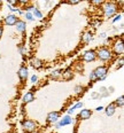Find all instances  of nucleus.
Wrapping results in <instances>:
<instances>
[{"label": "nucleus", "instance_id": "obj_1", "mask_svg": "<svg viewBox=\"0 0 124 133\" xmlns=\"http://www.w3.org/2000/svg\"><path fill=\"white\" fill-rule=\"evenodd\" d=\"M95 54H96V57H99L101 61H108L112 57V52L108 48H105V47L98 49V52H95Z\"/></svg>", "mask_w": 124, "mask_h": 133}, {"label": "nucleus", "instance_id": "obj_2", "mask_svg": "<svg viewBox=\"0 0 124 133\" xmlns=\"http://www.w3.org/2000/svg\"><path fill=\"white\" fill-rule=\"evenodd\" d=\"M22 127L27 131V133H31V132H35L36 129H37V124L36 122L31 121V119H24L22 122Z\"/></svg>", "mask_w": 124, "mask_h": 133}, {"label": "nucleus", "instance_id": "obj_3", "mask_svg": "<svg viewBox=\"0 0 124 133\" xmlns=\"http://www.w3.org/2000/svg\"><path fill=\"white\" fill-rule=\"evenodd\" d=\"M103 13L106 17H112L115 13H116V6L112 2H107L103 7Z\"/></svg>", "mask_w": 124, "mask_h": 133}, {"label": "nucleus", "instance_id": "obj_4", "mask_svg": "<svg viewBox=\"0 0 124 133\" xmlns=\"http://www.w3.org/2000/svg\"><path fill=\"white\" fill-rule=\"evenodd\" d=\"M93 72H94L96 79L103 80V79L107 77V68H106V66H103V65L98 66L95 70H93Z\"/></svg>", "mask_w": 124, "mask_h": 133}, {"label": "nucleus", "instance_id": "obj_5", "mask_svg": "<svg viewBox=\"0 0 124 133\" xmlns=\"http://www.w3.org/2000/svg\"><path fill=\"white\" fill-rule=\"evenodd\" d=\"M96 59V54H95V51L93 49H90V51H86L84 54H83V60L85 62H92Z\"/></svg>", "mask_w": 124, "mask_h": 133}, {"label": "nucleus", "instance_id": "obj_6", "mask_svg": "<svg viewBox=\"0 0 124 133\" xmlns=\"http://www.w3.org/2000/svg\"><path fill=\"white\" fill-rule=\"evenodd\" d=\"M59 116L60 114L57 111H52L47 115V122L48 123H56L59 121Z\"/></svg>", "mask_w": 124, "mask_h": 133}, {"label": "nucleus", "instance_id": "obj_7", "mask_svg": "<svg viewBox=\"0 0 124 133\" xmlns=\"http://www.w3.org/2000/svg\"><path fill=\"white\" fill-rule=\"evenodd\" d=\"M73 123V117L71 116H63V118L62 119H60V122L57 124H59V126L61 127V126H66V125H69V124H71Z\"/></svg>", "mask_w": 124, "mask_h": 133}, {"label": "nucleus", "instance_id": "obj_8", "mask_svg": "<svg viewBox=\"0 0 124 133\" xmlns=\"http://www.w3.org/2000/svg\"><path fill=\"white\" fill-rule=\"evenodd\" d=\"M16 22H17V17H16L15 15H13V14L6 16V18H5V23H6L7 25H15Z\"/></svg>", "mask_w": 124, "mask_h": 133}, {"label": "nucleus", "instance_id": "obj_9", "mask_svg": "<svg viewBox=\"0 0 124 133\" xmlns=\"http://www.w3.org/2000/svg\"><path fill=\"white\" fill-rule=\"evenodd\" d=\"M114 49H115V53L116 54H123L124 51V47H123V41L122 40H117L114 45Z\"/></svg>", "mask_w": 124, "mask_h": 133}, {"label": "nucleus", "instance_id": "obj_10", "mask_svg": "<svg viewBox=\"0 0 124 133\" xmlns=\"http://www.w3.org/2000/svg\"><path fill=\"white\" fill-rule=\"evenodd\" d=\"M91 116H92V111L90 109H82L79 111V118L82 119H89Z\"/></svg>", "mask_w": 124, "mask_h": 133}, {"label": "nucleus", "instance_id": "obj_11", "mask_svg": "<svg viewBox=\"0 0 124 133\" xmlns=\"http://www.w3.org/2000/svg\"><path fill=\"white\" fill-rule=\"evenodd\" d=\"M18 77H20L21 80H25L28 78V69L27 66H21L20 70H18Z\"/></svg>", "mask_w": 124, "mask_h": 133}, {"label": "nucleus", "instance_id": "obj_12", "mask_svg": "<svg viewBox=\"0 0 124 133\" xmlns=\"http://www.w3.org/2000/svg\"><path fill=\"white\" fill-rule=\"evenodd\" d=\"M35 101V95L32 92H27L23 96V102L24 103H30V102Z\"/></svg>", "mask_w": 124, "mask_h": 133}, {"label": "nucleus", "instance_id": "obj_13", "mask_svg": "<svg viewBox=\"0 0 124 133\" xmlns=\"http://www.w3.org/2000/svg\"><path fill=\"white\" fill-rule=\"evenodd\" d=\"M15 25H16V29H17V31H18V32H24V31H25L27 24H25V22H24V21L17 20V22H16Z\"/></svg>", "mask_w": 124, "mask_h": 133}, {"label": "nucleus", "instance_id": "obj_14", "mask_svg": "<svg viewBox=\"0 0 124 133\" xmlns=\"http://www.w3.org/2000/svg\"><path fill=\"white\" fill-rule=\"evenodd\" d=\"M61 75L64 80H70V79H73V77H74V74L70 69H67V70L63 71V74H61Z\"/></svg>", "mask_w": 124, "mask_h": 133}, {"label": "nucleus", "instance_id": "obj_15", "mask_svg": "<svg viewBox=\"0 0 124 133\" xmlns=\"http://www.w3.org/2000/svg\"><path fill=\"white\" fill-rule=\"evenodd\" d=\"M115 110H116V106H115L114 103L109 104V106L106 108V115L107 116H113L114 112H115Z\"/></svg>", "mask_w": 124, "mask_h": 133}, {"label": "nucleus", "instance_id": "obj_16", "mask_svg": "<svg viewBox=\"0 0 124 133\" xmlns=\"http://www.w3.org/2000/svg\"><path fill=\"white\" fill-rule=\"evenodd\" d=\"M31 64H32V66H35L36 69H40L41 66H43V62H41L39 59H37V57H34V59L31 60Z\"/></svg>", "mask_w": 124, "mask_h": 133}, {"label": "nucleus", "instance_id": "obj_17", "mask_svg": "<svg viewBox=\"0 0 124 133\" xmlns=\"http://www.w3.org/2000/svg\"><path fill=\"white\" fill-rule=\"evenodd\" d=\"M82 40L83 43H89V41L92 40V33L91 32H85L82 37Z\"/></svg>", "mask_w": 124, "mask_h": 133}, {"label": "nucleus", "instance_id": "obj_18", "mask_svg": "<svg viewBox=\"0 0 124 133\" xmlns=\"http://www.w3.org/2000/svg\"><path fill=\"white\" fill-rule=\"evenodd\" d=\"M32 15H34V17H36V18H43V14H41V12L38 8H34Z\"/></svg>", "mask_w": 124, "mask_h": 133}, {"label": "nucleus", "instance_id": "obj_19", "mask_svg": "<svg viewBox=\"0 0 124 133\" xmlns=\"http://www.w3.org/2000/svg\"><path fill=\"white\" fill-rule=\"evenodd\" d=\"M61 72H62L61 70H54V71H52L51 78H52V79H57L60 76H61Z\"/></svg>", "mask_w": 124, "mask_h": 133}, {"label": "nucleus", "instance_id": "obj_20", "mask_svg": "<svg viewBox=\"0 0 124 133\" xmlns=\"http://www.w3.org/2000/svg\"><path fill=\"white\" fill-rule=\"evenodd\" d=\"M115 106H117V107H123V104H124V98L123 96H120L117 100H116V102H115Z\"/></svg>", "mask_w": 124, "mask_h": 133}, {"label": "nucleus", "instance_id": "obj_21", "mask_svg": "<svg viewBox=\"0 0 124 133\" xmlns=\"http://www.w3.org/2000/svg\"><path fill=\"white\" fill-rule=\"evenodd\" d=\"M24 16H25V18H27L28 21H34V20H35L34 15H32V13H27V12H25Z\"/></svg>", "mask_w": 124, "mask_h": 133}, {"label": "nucleus", "instance_id": "obj_22", "mask_svg": "<svg viewBox=\"0 0 124 133\" xmlns=\"http://www.w3.org/2000/svg\"><path fill=\"white\" fill-rule=\"evenodd\" d=\"M123 62H124V60H123V57H121V59H120V61H117V62H116V68L118 69V68H122V66H123Z\"/></svg>", "mask_w": 124, "mask_h": 133}, {"label": "nucleus", "instance_id": "obj_23", "mask_svg": "<svg viewBox=\"0 0 124 133\" xmlns=\"http://www.w3.org/2000/svg\"><path fill=\"white\" fill-rule=\"evenodd\" d=\"M82 107H83V102L79 101V102H77L75 106H73V109L75 110V109H77V108H82Z\"/></svg>", "mask_w": 124, "mask_h": 133}, {"label": "nucleus", "instance_id": "obj_24", "mask_svg": "<svg viewBox=\"0 0 124 133\" xmlns=\"http://www.w3.org/2000/svg\"><path fill=\"white\" fill-rule=\"evenodd\" d=\"M121 17H122V16H121L120 14H118V15H115V17L113 18V23H116L117 21H120V20H121Z\"/></svg>", "mask_w": 124, "mask_h": 133}, {"label": "nucleus", "instance_id": "obj_25", "mask_svg": "<svg viewBox=\"0 0 124 133\" xmlns=\"http://www.w3.org/2000/svg\"><path fill=\"white\" fill-rule=\"evenodd\" d=\"M90 79H91V82H94V80H96V77H95V75H94L93 71L90 74Z\"/></svg>", "mask_w": 124, "mask_h": 133}, {"label": "nucleus", "instance_id": "obj_26", "mask_svg": "<svg viewBox=\"0 0 124 133\" xmlns=\"http://www.w3.org/2000/svg\"><path fill=\"white\" fill-rule=\"evenodd\" d=\"M37 80H38L37 76H36V75H34V76L31 77V83H37Z\"/></svg>", "mask_w": 124, "mask_h": 133}, {"label": "nucleus", "instance_id": "obj_27", "mask_svg": "<svg viewBox=\"0 0 124 133\" xmlns=\"http://www.w3.org/2000/svg\"><path fill=\"white\" fill-rule=\"evenodd\" d=\"M83 90V87L82 86H76V88H75V92L76 93H81V91Z\"/></svg>", "mask_w": 124, "mask_h": 133}, {"label": "nucleus", "instance_id": "obj_28", "mask_svg": "<svg viewBox=\"0 0 124 133\" xmlns=\"http://www.w3.org/2000/svg\"><path fill=\"white\" fill-rule=\"evenodd\" d=\"M100 24H101V22H100V21H96V22H95V23H94V28H96V26H99V25H100Z\"/></svg>", "mask_w": 124, "mask_h": 133}, {"label": "nucleus", "instance_id": "obj_29", "mask_svg": "<svg viewBox=\"0 0 124 133\" xmlns=\"http://www.w3.org/2000/svg\"><path fill=\"white\" fill-rule=\"evenodd\" d=\"M102 109H103V107H101V106H100V107H98V108H96V111H101V110H102Z\"/></svg>", "mask_w": 124, "mask_h": 133}, {"label": "nucleus", "instance_id": "obj_30", "mask_svg": "<svg viewBox=\"0 0 124 133\" xmlns=\"http://www.w3.org/2000/svg\"><path fill=\"white\" fill-rule=\"evenodd\" d=\"M100 37H101V38H106V33H105V32L100 33Z\"/></svg>", "mask_w": 124, "mask_h": 133}, {"label": "nucleus", "instance_id": "obj_31", "mask_svg": "<svg viewBox=\"0 0 124 133\" xmlns=\"http://www.w3.org/2000/svg\"><path fill=\"white\" fill-rule=\"evenodd\" d=\"M1 36H2V26L0 25V37H1Z\"/></svg>", "mask_w": 124, "mask_h": 133}]
</instances>
